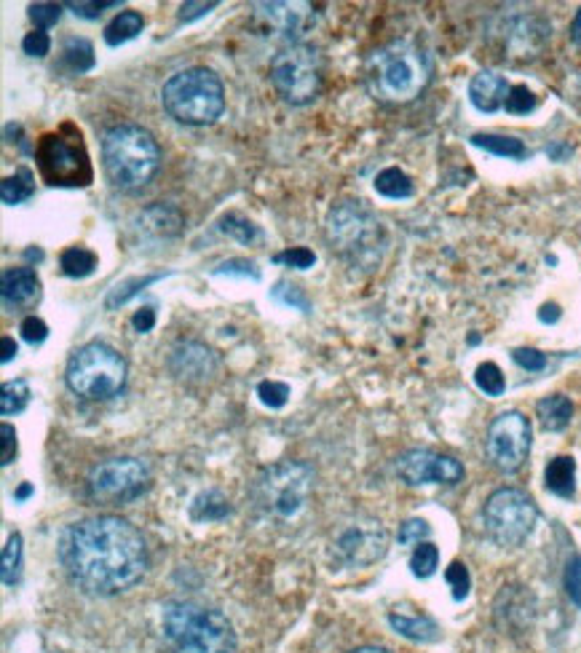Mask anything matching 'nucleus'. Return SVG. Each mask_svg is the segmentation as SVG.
I'll list each match as a JSON object with an SVG mask.
<instances>
[{
    "label": "nucleus",
    "mask_w": 581,
    "mask_h": 653,
    "mask_svg": "<svg viewBox=\"0 0 581 653\" xmlns=\"http://www.w3.org/2000/svg\"><path fill=\"white\" fill-rule=\"evenodd\" d=\"M59 562L70 581L99 598L135 589L147 573L143 533L118 514H97L65 527L59 538Z\"/></svg>",
    "instance_id": "obj_1"
},
{
    "label": "nucleus",
    "mask_w": 581,
    "mask_h": 653,
    "mask_svg": "<svg viewBox=\"0 0 581 653\" xmlns=\"http://www.w3.org/2000/svg\"><path fill=\"white\" fill-rule=\"evenodd\" d=\"M432 81V62L413 41H391L370 54L365 65V84L384 105H407L426 92Z\"/></svg>",
    "instance_id": "obj_2"
},
{
    "label": "nucleus",
    "mask_w": 581,
    "mask_h": 653,
    "mask_svg": "<svg viewBox=\"0 0 581 653\" xmlns=\"http://www.w3.org/2000/svg\"><path fill=\"white\" fill-rule=\"evenodd\" d=\"M161 629L172 646L185 653H239L234 624L217 608L169 600L161 608Z\"/></svg>",
    "instance_id": "obj_3"
},
{
    "label": "nucleus",
    "mask_w": 581,
    "mask_h": 653,
    "mask_svg": "<svg viewBox=\"0 0 581 653\" xmlns=\"http://www.w3.org/2000/svg\"><path fill=\"white\" fill-rule=\"evenodd\" d=\"M327 238L354 271H376L386 252L384 223L365 201L336 204L327 215Z\"/></svg>",
    "instance_id": "obj_4"
},
{
    "label": "nucleus",
    "mask_w": 581,
    "mask_h": 653,
    "mask_svg": "<svg viewBox=\"0 0 581 653\" xmlns=\"http://www.w3.org/2000/svg\"><path fill=\"white\" fill-rule=\"evenodd\" d=\"M102 166L110 186L135 193L155 177L161 166V147L143 126L121 124L107 129L102 140Z\"/></svg>",
    "instance_id": "obj_5"
},
{
    "label": "nucleus",
    "mask_w": 581,
    "mask_h": 653,
    "mask_svg": "<svg viewBox=\"0 0 581 653\" xmlns=\"http://www.w3.org/2000/svg\"><path fill=\"white\" fill-rule=\"evenodd\" d=\"M164 110L185 124V126H206L215 124L225 110V89L223 81L206 67H188L175 73L161 89Z\"/></svg>",
    "instance_id": "obj_6"
},
{
    "label": "nucleus",
    "mask_w": 581,
    "mask_h": 653,
    "mask_svg": "<svg viewBox=\"0 0 581 653\" xmlns=\"http://www.w3.org/2000/svg\"><path fill=\"white\" fill-rule=\"evenodd\" d=\"M126 375H129L126 359L113 346L92 340L70 357L65 380L75 397L86 402H105L124 391Z\"/></svg>",
    "instance_id": "obj_7"
},
{
    "label": "nucleus",
    "mask_w": 581,
    "mask_h": 653,
    "mask_svg": "<svg viewBox=\"0 0 581 653\" xmlns=\"http://www.w3.org/2000/svg\"><path fill=\"white\" fill-rule=\"evenodd\" d=\"M316 471L306 461H279L265 467L252 482V504L268 517L287 519L308 504Z\"/></svg>",
    "instance_id": "obj_8"
},
{
    "label": "nucleus",
    "mask_w": 581,
    "mask_h": 653,
    "mask_svg": "<svg viewBox=\"0 0 581 653\" xmlns=\"http://www.w3.org/2000/svg\"><path fill=\"white\" fill-rule=\"evenodd\" d=\"M271 84L276 94L292 105L303 107L311 105L325 84V62L316 46L290 44L271 59Z\"/></svg>",
    "instance_id": "obj_9"
},
{
    "label": "nucleus",
    "mask_w": 581,
    "mask_h": 653,
    "mask_svg": "<svg viewBox=\"0 0 581 653\" xmlns=\"http://www.w3.org/2000/svg\"><path fill=\"white\" fill-rule=\"evenodd\" d=\"M67 124L59 132H49L38 140L35 161L41 169V177L54 187H84L92 183V164L89 153L84 147L81 132L73 126L70 137Z\"/></svg>",
    "instance_id": "obj_10"
},
{
    "label": "nucleus",
    "mask_w": 581,
    "mask_h": 653,
    "mask_svg": "<svg viewBox=\"0 0 581 653\" xmlns=\"http://www.w3.org/2000/svg\"><path fill=\"white\" fill-rule=\"evenodd\" d=\"M485 530L501 549H515L528 541L536 527L538 509L520 487H501L490 493L483 509Z\"/></svg>",
    "instance_id": "obj_11"
},
{
    "label": "nucleus",
    "mask_w": 581,
    "mask_h": 653,
    "mask_svg": "<svg viewBox=\"0 0 581 653\" xmlns=\"http://www.w3.org/2000/svg\"><path fill=\"white\" fill-rule=\"evenodd\" d=\"M150 485V468L143 458L118 456L107 458L89 471L86 490L89 498L102 507H121L140 498Z\"/></svg>",
    "instance_id": "obj_12"
},
{
    "label": "nucleus",
    "mask_w": 581,
    "mask_h": 653,
    "mask_svg": "<svg viewBox=\"0 0 581 653\" xmlns=\"http://www.w3.org/2000/svg\"><path fill=\"white\" fill-rule=\"evenodd\" d=\"M531 420L520 410H506L487 426L485 453L490 467L501 474H517L531 456Z\"/></svg>",
    "instance_id": "obj_13"
},
{
    "label": "nucleus",
    "mask_w": 581,
    "mask_h": 653,
    "mask_svg": "<svg viewBox=\"0 0 581 653\" xmlns=\"http://www.w3.org/2000/svg\"><path fill=\"white\" fill-rule=\"evenodd\" d=\"M388 552V533L378 519H356L346 525L333 541V555L338 565L365 568L378 562Z\"/></svg>",
    "instance_id": "obj_14"
},
{
    "label": "nucleus",
    "mask_w": 581,
    "mask_h": 653,
    "mask_svg": "<svg viewBox=\"0 0 581 653\" xmlns=\"http://www.w3.org/2000/svg\"><path fill=\"white\" fill-rule=\"evenodd\" d=\"M396 474L405 485H458L464 479V467L453 456L435 450H407L396 458Z\"/></svg>",
    "instance_id": "obj_15"
},
{
    "label": "nucleus",
    "mask_w": 581,
    "mask_h": 653,
    "mask_svg": "<svg viewBox=\"0 0 581 653\" xmlns=\"http://www.w3.org/2000/svg\"><path fill=\"white\" fill-rule=\"evenodd\" d=\"M217 367H220L217 354L198 340H180L169 354V373L188 386H201L212 380L217 375Z\"/></svg>",
    "instance_id": "obj_16"
},
{
    "label": "nucleus",
    "mask_w": 581,
    "mask_h": 653,
    "mask_svg": "<svg viewBox=\"0 0 581 653\" xmlns=\"http://www.w3.org/2000/svg\"><path fill=\"white\" fill-rule=\"evenodd\" d=\"M0 295L5 308L30 306L41 295V279L33 268H5L0 279Z\"/></svg>",
    "instance_id": "obj_17"
},
{
    "label": "nucleus",
    "mask_w": 581,
    "mask_h": 653,
    "mask_svg": "<svg viewBox=\"0 0 581 653\" xmlns=\"http://www.w3.org/2000/svg\"><path fill=\"white\" fill-rule=\"evenodd\" d=\"M257 8L285 35H303L311 27V19H314V5L311 3H257Z\"/></svg>",
    "instance_id": "obj_18"
},
{
    "label": "nucleus",
    "mask_w": 581,
    "mask_h": 653,
    "mask_svg": "<svg viewBox=\"0 0 581 653\" xmlns=\"http://www.w3.org/2000/svg\"><path fill=\"white\" fill-rule=\"evenodd\" d=\"M509 84L504 75L498 73H490V70H483L472 78L469 84V99L472 105L480 110V113H496L498 107L506 105V96H509Z\"/></svg>",
    "instance_id": "obj_19"
},
{
    "label": "nucleus",
    "mask_w": 581,
    "mask_h": 653,
    "mask_svg": "<svg viewBox=\"0 0 581 653\" xmlns=\"http://www.w3.org/2000/svg\"><path fill=\"white\" fill-rule=\"evenodd\" d=\"M388 624L396 635L413 640V643H436L439 640V624L424 613H410L407 608H396L388 613Z\"/></svg>",
    "instance_id": "obj_20"
},
{
    "label": "nucleus",
    "mask_w": 581,
    "mask_h": 653,
    "mask_svg": "<svg viewBox=\"0 0 581 653\" xmlns=\"http://www.w3.org/2000/svg\"><path fill=\"white\" fill-rule=\"evenodd\" d=\"M546 490L560 498H574L576 493V461L571 456H557L546 464L544 471Z\"/></svg>",
    "instance_id": "obj_21"
},
{
    "label": "nucleus",
    "mask_w": 581,
    "mask_h": 653,
    "mask_svg": "<svg viewBox=\"0 0 581 653\" xmlns=\"http://www.w3.org/2000/svg\"><path fill=\"white\" fill-rule=\"evenodd\" d=\"M536 416H538V423H541L546 431H563V428H568V423L574 418V405H571L568 397L552 394V397L538 399Z\"/></svg>",
    "instance_id": "obj_22"
},
{
    "label": "nucleus",
    "mask_w": 581,
    "mask_h": 653,
    "mask_svg": "<svg viewBox=\"0 0 581 653\" xmlns=\"http://www.w3.org/2000/svg\"><path fill=\"white\" fill-rule=\"evenodd\" d=\"M145 27V19L140 11H121L115 19L105 27V44L107 46H121L132 38H137Z\"/></svg>",
    "instance_id": "obj_23"
},
{
    "label": "nucleus",
    "mask_w": 581,
    "mask_h": 653,
    "mask_svg": "<svg viewBox=\"0 0 581 653\" xmlns=\"http://www.w3.org/2000/svg\"><path fill=\"white\" fill-rule=\"evenodd\" d=\"M143 228L155 236H177L183 228V215L175 206L155 204L143 212Z\"/></svg>",
    "instance_id": "obj_24"
},
{
    "label": "nucleus",
    "mask_w": 581,
    "mask_h": 653,
    "mask_svg": "<svg viewBox=\"0 0 581 653\" xmlns=\"http://www.w3.org/2000/svg\"><path fill=\"white\" fill-rule=\"evenodd\" d=\"M231 514V504L220 490H204L191 504V517L195 522H220Z\"/></svg>",
    "instance_id": "obj_25"
},
{
    "label": "nucleus",
    "mask_w": 581,
    "mask_h": 653,
    "mask_svg": "<svg viewBox=\"0 0 581 653\" xmlns=\"http://www.w3.org/2000/svg\"><path fill=\"white\" fill-rule=\"evenodd\" d=\"M59 67L67 70L70 75H81L86 70L95 67V48L89 41L84 38H70L65 48H62V59H59Z\"/></svg>",
    "instance_id": "obj_26"
},
{
    "label": "nucleus",
    "mask_w": 581,
    "mask_h": 653,
    "mask_svg": "<svg viewBox=\"0 0 581 653\" xmlns=\"http://www.w3.org/2000/svg\"><path fill=\"white\" fill-rule=\"evenodd\" d=\"M59 266H62V274L70 276V279H86L95 274L97 268V255L86 246H70L62 252L59 257Z\"/></svg>",
    "instance_id": "obj_27"
},
{
    "label": "nucleus",
    "mask_w": 581,
    "mask_h": 653,
    "mask_svg": "<svg viewBox=\"0 0 581 653\" xmlns=\"http://www.w3.org/2000/svg\"><path fill=\"white\" fill-rule=\"evenodd\" d=\"M33 193H35V177H33L30 169H19L16 175L5 177V180L0 183V198H3V204H8V206L33 198Z\"/></svg>",
    "instance_id": "obj_28"
},
{
    "label": "nucleus",
    "mask_w": 581,
    "mask_h": 653,
    "mask_svg": "<svg viewBox=\"0 0 581 653\" xmlns=\"http://www.w3.org/2000/svg\"><path fill=\"white\" fill-rule=\"evenodd\" d=\"M475 147H483L493 156H504V158H526L528 147L517 137H504V135H475L472 137Z\"/></svg>",
    "instance_id": "obj_29"
},
{
    "label": "nucleus",
    "mask_w": 581,
    "mask_h": 653,
    "mask_svg": "<svg viewBox=\"0 0 581 653\" xmlns=\"http://www.w3.org/2000/svg\"><path fill=\"white\" fill-rule=\"evenodd\" d=\"M22 558H25V541L22 533H11L3 547V584L14 587L22 578Z\"/></svg>",
    "instance_id": "obj_30"
},
{
    "label": "nucleus",
    "mask_w": 581,
    "mask_h": 653,
    "mask_svg": "<svg viewBox=\"0 0 581 653\" xmlns=\"http://www.w3.org/2000/svg\"><path fill=\"white\" fill-rule=\"evenodd\" d=\"M30 386L27 380L16 377V380H5L3 383V397H0V413L3 416H16L30 405Z\"/></svg>",
    "instance_id": "obj_31"
},
{
    "label": "nucleus",
    "mask_w": 581,
    "mask_h": 653,
    "mask_svg": "<svg viewBox=\"0 0 581 653\" xmlns=\"http://www.w3.org/2000/svg\"><path fill=\"white\" fill-rule=\"evenodd\" d=\"M376 190L386 198H410L413 196V180L402 169L391 166L376 177Z\"/></svg>",
    "instance_id": "obj_32"
},
{
    "label": "nucleus",
    "mask_w": 581,
    "mask_h": 653,
    "mask_svg": "<svg viewBox=\"0 0 581 653\" xmlns=\"http://www.w3.org/2000/svg\"><path fill=\"white\" fill-rule=\"evenodd\" d=\"M436 565H439V549H436L432 541H424L416 547L413 558H410V570L416 578H429L435 576Z\"/></svg>",
    "instance_id": "obj_33"
},
{
    "label": "nucleus",
    "mask_w": 581,
    "mask_h": 653,
    "mask_svg": "<svg viewBox=\"0 0 581 653\" xmlns=\"http://www.w3.org/2000/svg\"><path fill=\"white\" fill-rule=\"evenodd\" d=\"M475 383H477V388L485 391L487 397H501L504 388H506L504 375L498 370V365H493V362H483V365L475 370Z\"/></svg>",
    "instance_id": "obj_34"
},
{
    "label": "nucleus",
    "mask_w": 581,
    "mask_h": 653,
    "mask_svg": "<svg viewBox=\"0 0 581 653\" xmlns=\"http://www.w3.org/2000/svg\"><path fill=\"white\" fill-rule=\"evenodd\" d=\"M445 581L450 584L453 589V600H466L469 592H472V576H469V568L464 562H450L447 570H445Z\"/></svg>",
    "instance_id": "obj_35"
},
{
    "label": "nucleus",
    "mask_w": 581,
    "mask_h": 653,
    "mask_svg": "<svg viewBox=\"0 0 581 653\" xmlns=\"http://www.w3.org/2000/svg\"><path fill=\"white\" fill-rule=\"evenodd\" d=\"M220 231L228 236H234L236 241H242V244H252V241H257L260 238V231H257V226H252L249 220H244L239 215H225L223 220H220Z\"/></svg>",
    "instance_id": "obj_36"
},
{
    "label": "nucleus",
    "mask_w": 581,
    "mask_h": 653,
    "mask_svg": "<svg viewBox=\"0 0 581 653\" xmlns=\"http://www.w3.org/2000/svg\"><path fill=\"white\" fill-rule=\"evenodd\" d=\"M257 397H260V402H263L265 407L279 410V407H285L287 399H290V386H287V383H279V380H263V383L257 386Z\"/></svg>",
    "instance_id": "obj_37"
},
{
    "label": "nucleus",
    "mask_w": 581,
    "mask_h": 653,
    "mask_svg": "<svg viewBox=\"0 0 581 653\" xmlns=\"http://www.w3.org/2000/svg\"><path fill=\"white\" fill-rule=\"evenodd\" d=\"M271 295H274V300H279V303H285V306H290V308H297V311H303V314H308V308H311L306 292H303L300 286L290 284V281H279Z\"/></svg>",
    "instance_id": "obj_38"
},
{
    "label": "nucleus",
    "mask_w": 581,
    "mask_h": 653,
    "mask_svg": "<svg viewBox=\"0 0 581 653\" xmlns=\"http://www.w3.org/2000/svg\"><path fill=\"white\" fill-rule=\"evenodd\" d=\"M432 536V527L426 519H407L399 525V544H424Z\"/></svg>",
    "instance_id": "obj_39"
},
{
    "label": "nucleus",
    "mask_w": 581,
    "mask_h": 653,
    "mask_svg": "<svg viewBox=\"0 0 581 653\" xmlns=\"http://www.w3.org/2000/svg\"><path fill=\"white\" fill-rule=\"evenodd\" d=\"M62 16V5L59 3H35L30 5V19L35 22L38 30H49L59 22Z\"/></svg>",
    "instance_id": "obj_40"
},
{
    "label": "nucleus",
    "mask_w": 581,
    "mask_h": 653,
    "mask_svg": "<svg viewBox=\"0 0 581 653\" xmlns=\"http://www.w3.org/2000/svg\"><path fill=\"white\" fill-rule=\"evenodd\" d=\"M504 107L509 113H515V116H526V113H531L533 107H536V96H533L528 86H512Z\"/></svg>",
    "instance_id": "obj_41"
},
{
    "label": "nucleus",
    "mask_w": 581,
    "mask_h": 653,
    "mask_svg": "<svg viewBox=\"0 0 581 653\" xmlns=\"http://www.w3.org/2000/svg\"><path fill=\"white\" fill-rule=\"evenodd\" d=\"M274 263H287L290 268H297V271H306L316 263V255L306 246H295V249H287V252H279L274 255Z\"/></svg>",
    "instance_id": "obj_42"
},
{
    "label": "nucleus",
    "mask_w": 581,
    "mask_h": 653,
    "mask_svg": "<svg viewBox=\"0 0 581 653\" xmlns=\"http://www.w3.org/2000/svg\"><path fill=\"white\" fill-rule=\"evenodd\" d=\"M155 279H161L158 274H153V276H145V279H132V281H126V284H118L115 289H113V295L107 297V308H115V306H121V303H126L132 295H137L140 292V286H145V284H150V281H155Z\"/></svg>",
    "instance_id": "obj_43"
},
{
    "label": "nucleus",
    "mask_w": 581,
    "mask_h": 653,
    "mask_svg": "<svg viewBox=\"0 0 581 653\" xmlns=\"http://www.w3.org/2000/svg\"><path fill=\"white\" fill-rule=\"evenodd\" d=\"M563 584H566V592H568L571 603L581 608V558H571V560H568Z\"/></svg>",
    "instance_id": "obj_44"
},
{
    "label": "nucleus",
    "mask_w": 581,
    "mask_h": 653,
    "mask_svg": "<svg viewBox=\"0 0 581 653\" xmlns=\"http://www.w3.org/2000/svg\"><path fill=\"white\" fill-rule=\"evenodd\" d=\"M512 359H515L523 370H528V373H541V370L546 367V354H541V351H536V348H515V351H512Z\"/></svg>",
    "instance_id": "obj_45"
},
{
    "label": "nucleus",
    "mask_w": 581,
    "mask_h": 653,
    "mask_svg": "<svg viewBox=\"0 0 581 653\" xmlns=\"http://www.w3.org/2000/svg\"><path fill=\"white\" fill-rule=\"evenodd\" d=\"M217 276L223 274H236V276H252V279H260V271L252 260H225L215 268Z\"/></svg>",
    "instance_id": "obj_46"
},
{
    "label": "nucleus",
    "mask_w": 581,
    "mask_h": 653,
    "mask_svg": "<svg viewBox=\"0 0 581 653\" xmlns=\"http://www.w3.org/2000/svg\"><path fill=\"white\" fill-rule=\"evenodd\" d=\"M22 337L30 343V346H38V343H44L46 337H49V326L44 319H38V316H27L25 322H22Z\"/></svg>",
    "instance_id": "obj_47"
},
{
    "label": "nucleus",
    "mask_w": 581,
    "mask_h": 653,
    "mask_svg": "<svg viewBox=\"0 0 581 653\" xmlns=\"http://www.w3.org/2000/svg\"><path fill=\"white\" fill-rule=\"evenodd\" d=\"M22 48H25V54H30V56H46L51 48L46 30H33V33H27L25 41H22Z\"/></svg>",
    "instance_id": "obj_48"
},
{
    "label": "nucleus",
    "mask_w": 581,
    "mask_h": 653,
    "mask_svg": "<svg viewBox=\"0 0 581 653\" xmlns=\"http://www.w3.org/2000/svg\"><path fill=\"white\" fill-rule=\"evenodd\" d=\"M115 5H121V3H67V8H73V14L75 16H84V19H97L99 14H102V8H115Z\"/></svg>",
    "instance_id": "obj_49"
},
{
    "label": "nucleus",
    "mask_w": 581,
    "mask_h": 653,
    "mask_svg": "<svg viewBox=\"0 0 581 653\" xmlns=\"http://www.w3.org/2000/svg\"><path fill=\"white\" fill-rule=\"evenodd\" d=\"M0 434H3V461L0 464L8 467L14 461V456H16V431H14L11 423H3Z\"/></svg>",
    "instance_id": "obj_50"
},
{
    "label": "nucleus",
    "mask_w": 581,
    "mask_h": 653,
    "mask_svg": "<svg viewBox=\"0 0 581 653\" xmlns=\"http://www.w3.org/2000/svg\"><path fill=\"white\" fill-rule=\"evenodd\" d=\"M215 5H217V3H183V8H180V19H183V22L198 19V16L209 14Z\"/></svg>",
    "instance_id": "obj_51"
},
{
    "label": "nucleus",
    "mask_w": 581,
    "mask_h": 653,
    "mask_svg": "<svg viewBox=\"0 0 581 653\" xmlns=\"http://www.w3.org/2000/svg\"><path fill=\"white\" fill-rule=\"evenodd\" d=\"M132 325L137 332H150L153 326H155V311L145 306V308H140L137 314H135V319H132Z\"/></svg>",
    "instance_id": "obj_52"
},
{
    "label": "nucleus",
    "mask_w": 581,
    "mask_h": 653,
    "mask_svg": "<svg viewBox=\"0 0 581 653\" xmlns=\"http://www.w3.org/2000/svg\"><path fill=\"white\" fill-rule=\"evenodd\" d=\"M538 319H541L544 325H555V322L560 319V306H557V303H544L541 311H538Z\"/></svg>",
    "instance_id": "obj_53"
},
{
    "label": "nucleus",
    "mask_w": 581,
    "mask_h": 653,
    "mask_svg": "<svg viewBox=\"0 0 581 653\" xmlns=\"http://www.w3.org/2000/svg\"><path fill=\"white\" fill-rule=\"evenodd\" d=\"M14 357H16V343H14V337L5 335V337H3V357H0V359H3V365H8Z\"/></svg>",
    "instance_id": "obj_54"
},
{
    "label": "nucleus",
    "mask_w": 581,
    "mask_h": 653,
    "mask_svg": "<svg viewBox=\"0 0 581 653\" xmlns=\"http://www.w3.org/2000/svg\"><path fill=\"white\" fill-rule=\"evenodd\" d=\"M30 496H33V485H30V482L19 485V487L14 490V501H25V498H30Z\"/></svg>",
    "instance_id": "obj_55"
},
{
    "label": "nucleus",
    "mask_w": 581,
    "mask_h": 653,
    "mask_svg": "<svg viewBox=\"0 0 581 653\" xmlns=\"http://www.w3.org/2000/svg\"><path fill=\"white\" fill-rule=\"evenodd\" d=\"M571 38H574V44L581 48V11L574 16V25H571Z\"/></svg>",
    "instance_id": "obj_56"
},
{
    "label": "nucleus",
    "mask_w": 581,
    "mask_h": 653,
    "mask_svg": "<svg viewBox=\"0 0 581 653\" xmlns=\"http://www.w3.org/2000/svg\"><path fill=\"white\" fill-rule=\"evenodd\" d=\"M351 653H391L388 648H381V646H362V648H354Z\"/></svg>",
    "instance_id": "obj_57"
}]
</instances>
